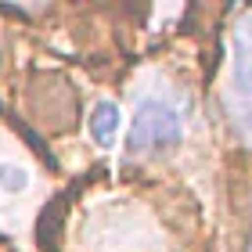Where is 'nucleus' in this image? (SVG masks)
Instances as JSON below:
<instances>
[{
	"label": "nucleus",
	"instance_id": "f257e3e1",
	"mask_svg": "<svg viewBox=\"0 0 252 252\" xmlns=\"http://www.w3.org/2000/svg\"><path fill=\"white\" fill-rule=\"evenodd\" d=\"M184 141V116L166 97H141L126 133V152L133 158H155Z\"/></svg>",
	"mask_w": 252,
	"mask_h": 252
},
{
	"label": "nucleus",
	"instance_id": "f03ea898",
	"mask_svg": "<svg viewBox=\"0 0 252 252\" xmlns=\"http://www.w3.org/2000/svg\"><path fill=\"white\" fill-rule=\"evenodd\" d=\"M223 108L238 141L252 148V11H245L231 36V76L223 87Z\"/></svg>",
	"mask_w": 252,
	"mask_h": 252
},
{
	"label": "nucleus",
	"instance_id": "7ed1b4c3",
	"mask_svg": "<svg viewBox=\"0 0 252 252\" xmlns=\"http://www.w3.org/2000/svg\"><path fill=\"white\" fill-rule=\"evenodd\" d=\"M119 123H123V116H119L116 101H97L94 112H90V137H94V144L108 148L119 133Z\"/></svg>",
	"mask_w": 252,
	"mask_h": 252
},
{
	"label": "nucleus",
	"instance_id": "20e7f679",
	"mask_svg": "<svg viewBox=\"0 0 252 252\" xmlns=\"http://www.w3.org/2000/svg\"><path fill=\"white\" fill-rule=\"evenodd\" d=\"M29 169L26 166H18V162H0V191H7V194H22L29 188Z\"/></svg>",
	"mask_w": 252,
	"mask_h": 252
}]
</instances>
